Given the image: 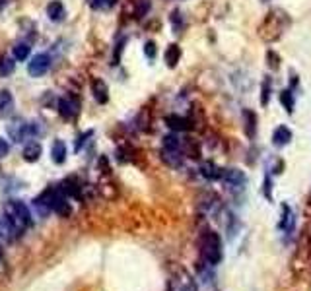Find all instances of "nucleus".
Segmentation results:
<instances>
[{
    "instance_id": "7",
    "label": "nucleus",
    "mask_w": 311,
    "mask_h": 291,
    "mask_svg": "<svg viewBox=\"0 0 311 291\" xmlns=\"http://www.w3.org/2000/svg\"><path fill=\"white\" fill-rule=\"evenodd\" d=\"M20 235V229L6 217V215H0V239H6V241H12Z\"/></svg>"
},
{
    "instance_id": "3",
    "label": "nucleus",
    "mask_w": 311,
    "mask_h": 291,
    "mask_svg": "<svg viewBox=\"0 0 311 291\" xmlns=\"http://www.w3.org/2000/svg\"><path fill=\"white\" fill-rule=\"evenodd\" d=\"M37 200L41 204H45L49 210L61 213V215H68V213H70V206H68V202H66V196H64L62 188H49Z\"/></svg>"
},
{
    "instance_id": "11",
    "label": "nucleus",
    "mask_w": 311,
    "mask_h": 291,
    "mask_svg": "<svg viewBox=\"0 0 311 291\" xmlns=\"http://www.w3.org/2000/svg\"><path fill=\"white\" fill-rule=\"evenodd\" d=\"M47 16H49L53 22H61V20L64 18V6H62V2H59V0L51 2V4L47 6Z\"/></svg>"
},
{
    "instance_id": "2",
    "label": "nucleus",
    "mask_w": 311,
    "mask_h": 291,
    "mask_svg": "<svg viewBox=\"0 0 311 291\" xmlns=\"http://www.w3.org/2000/svg\"><path fill=\"white\" fill-rule=\"evenodd\" d=\"M200 250L206 262L210 264H218L222 260V241L218 237V233L214 231H206L200 237Z\"/></svg>"
},
{
    "instance_id": "17",
    "label": "nucleus",
    "mask_w": 311,
    "mask_h": 291,
    "mask_svg": "<svg viewBox=\"0 0 311 291\" xmlns=\"http://www.w3.org/2000/svg\"><path fill=\"white\" fill-rule=\"evenodd\" d=\"M200 173H202V177H206V179H220L224 171H222L220 167H216L214 163L206 161V163L200 165Z\"/></svg>"
},
{
    "instance_id": "1",
    "label": "nucleus",
    "mask_w": 311,
    "mask_h": 291,
    "mask_svg": "<svg viewBox=\"0 0 311 291\" xmlns=\"http://www.w3.org/2000/svg\"><path fill=\"white\" fill-rule=\"evenodd\" d=\"M4 215H6L20 231L31 225V213H30L28 206H26L24 202H20V200H8V202L4 204Z\"/></svg>"
},
{
    "instance_id": "29",
    "label": "nucleus",
    "mask_w": 311,
    "mask_h": 291,
    "mask_svg": "<svg viewBox=\"0 0 311 291\" xmlns=\"http://www.w3.org/2000/svg\"><path fill=\"white\" fill-rule=\"evenodd\" d=\"M269 58H271L272 62H271V68H278V58L272 54V53H269Z\"/></svg>"
},
{
    "instance_id": "26",
    "label": "nucleus",
    "mask_w": 311,
    "mask_h": 291,
    "mask_svg": "<svg viewBox=\"0 0 311 291\" xmlns=\"http://www.w3.org/2000/svg\"><path fill=\"white\" fill-rule=\"evenodd\" d=\"M90 2L93 8H111V6H115L117 0H90Z\"/></svg>"
},
{
    "instance_id": "5",
    "label": "nucleus",
    "mask_w": 311,
    "mask_h": 291,
    "mask_svg": "<svg viewBox=\"0 0 311 291\" xmlns=\"http://www.w3.org/2000/svg\"><path fill=\"white\" fill-rule=\"evenodd\" d=\"M171 291H196V286L187 272H179L171 282Z\"/></svg>"
},
{
    "instance_id": "25",
    "label": "nucleus",
    "mask_w": 311,
    "mask_h": 291,
    "mask_svg": "<svg viewBox=\"0 0 311 291\" xmlns=\"http://www.w3.org/2000/svg\"><path fill=\"white\" fill-rule=\"evenodd\" d=\"M269 97H271V80L267 78V80L263 82V89H261V103L267 105V103H269Z\"/></svg>"
},
{
    "instance_id": "21",
    "label": "nucleus",
    "mask_w": 311,
    "mask_h": 291,
    "mask_svg": "<svg viewBox=\"0 0 311 291\" xmlns=\"http://www.w3.org/2000/svg\"><path fill=\"white\" fill-rule=\"evenodd\" d=\"M163 159L173 167H179L181 165V156H179V150H163Z\"/></svg>"
},
{
    "instance_id": "23",
    "label": "nucleus",
    "mask_w": 311,
    "mask_h": 291,
    "mask_svg": "<svg viewBox=\"0 0 311 291\" xmlns=\"http://www.w3.org/2000/svg\"><path fill=\"white\" fill-rule=\"evenodd\" d=\"M280 103L284 105V109H286L288 113L294 111V97H292V91H290V89L280 91Z\"/></svg>"
},
{
    "instance_id": "4",
    "label": "nucleus",
    "mask_w": 311,
    "mask_h": 291,
    "mask_svg": "<svg viewBox=\"0 0 311 291\" xmlns=\"http://www.w3.org/2000/svg\"><path fill=\"white\" fill-rule=\"evenodd\" d=\"M51 68V56L49 54H35L30 62H28V72L33 76V78H41L43 74H47Z\"/></svg>"
},
{
    "instance_id": "14",
    "label": "nucleus",
    "mask_w": 311,
    "mask_h": 291,
    "mask_svg": "<svg viewBox=\"0 0 311 291\" xmlns=\"http://www.w3.org/2000/svg\"><path fill=\"white\" fill-rule=\"evenodd\" d=\"M22 156H24L26 161H37L39 156H41V146H39L37 142H30V144H26Z\"/></svg>"
},
{
    "instance_id": "9",
    "label": "nucleus",
    "mask_w": 311,
    "mask_h": 291,
    "mask_svg": "<svg viewBox=\"0 0 311 291\" xmlns=\"http://www.w3.org/2000/svg\"><path fill=\"white\" fill-rule=\"evenodd\" d=\"M92 93H93L97 103H105L109 99V89H107L103 80H93L92 82Z\"/></svg>"
},
{
    "instance_id": "13",
    "label": "nucleus",
    "mask_w": 311,
    "mask_h": 291,
    "mask_svg": "<svg viewBox=\"0 0 311 291\" xmlns=\"http://www.w3.org/2000/svg\"><path fill=\"white\" fill-rule=\"evenodd\" d=\"M51 156H53V161H55V163H64V159H66V146H64L62 140H57V142L53 144Z\"/></svg>"
},
{
    "instance_id": "24",
    "label": "nucleus",
    "mask_w": 311,
    "mask_h": 291,
    "mask_svg": "<svg viewBox=\"0 0 311 291\" xmlns=\"http://www.w3.org/2000/svg\"><path fill=\"white\" fill-rule=\"evenodd\" d=\"M181 142L177 140V136H165L163 138V150H179Z\"/></svg>"
},
{
    "instance_id": "15",
    "label": "nucleus",
    "mask_w": 311,
    "mask_h": 291,
    "mask_svg": "<svg viewBox=\"0 0 311 291\" xmlns=\"http://www.w3.org/2000/svg\"><path fill=\"white\" fill-rule=\"evenodd\" d=\"M165 123L169 128H173V130H191L193 125H191V121H187V119H181V117H175V115H171V117H167L165 119Z\"/></svg>"
},
{
    "instance_id": "19",
    "label": "nucleus",
    "mask_w": 311,
    "mask_h": 291,
    "mask_svg": "<svg viewBox=\"0 0 311 291\" xmlns=\"http://www.w3.org/2000/svg\"><path fill=\"white\" fill-rule=\"evenodd\" d=\"M30 53H31V47H30L28 43H16V45H14V58L26 60V58L30 56Z\"/></svg>"
},
{
    "instance_id": "27",
    "label": "nucleus",
    "mask_w": 311,
    "mask_h": 291,
    "mask_svg": "<svg viewBox=\"0 0 311 291\" xmlns=\"http://www.w3.org/2000/svg\"><path fill=\"white\" fill-rule=\"evenodd\" d=\"M144 54H146L150 60L156 56V43L154 41H148L146 45H144Z\"/></svg>"
},
{
    "instance_id": "10",
    "label": "nucleus",
    "mask_w": 311,
    "mask_h": 291,
    "mask_svg": "<svg viewBox=\"0 0 311 291\" xmlns=\"http://www.w3.org/2000/svg\"><path fill=\"white\" fill-rule=\"evenodd\" d=\"M14 107V97L8 89H0V117L8 115Z\"/></svg>"
},
{
    "instance_id": "6",
    "label": "nucleus",
    "mask_w": 311,
    "mask_h": 291,
    "mask_svg": "<svg viewBox=\"0 0 311 291\" xmlns=\"http://www.w3.org/2000/svg\"><path fill=\"white\" fill-rule=\"evenodd\" d=\"M78 101L76 99H72V97H62V99H59V113H61V117H64V119H74L78 115Z\"/></svg>"
},
{
    "instance_id": "18",
    "label": "nucleus",
    "mask_w": 311,
    "mask_h": 291,
    "mask_svg": "<svg viewBox=\"0 0 311 291\" xmlns=\"http://www.w3.org/2000/svg\"><path fill=\"white\" fill-rule=\"evenodd\" d=\"M294 221H296V215H294V212L288 208V206H284V217L280 219V229H284V231H292V227H294Z\"/></svg>"
},
{
    "instance_id": "30",
    "label": "nucleus",
    "mask_w": 311,
    "mask_h": 291,
    "mask_svg": "<svg viewBox=\"0 0 311 291\" xmlns=\"http://www.w3.org/2000/svg\"><path fill=\"white\" fill-rule=\"evenodd\" d=\"M0 252H2V249H0Z\"/></svg>"
},
{
    "instance_id": "22",
    "label": "nucleus",
    "mask_w": 311,
    "mask_h": 291,
    "mask_svg": "<svg viewBox=\"0 0 311 291\" xmlns=\"http://www.w3.org/2000/svg\"><path fill=\"white\" fill-rule=\"evenodd\" d=\"M14 68H16V62H14L10 56H0V74H2V76L12 74Z\"/></svg>"
},
{
    "instance_id": "8",
    "label": "nucleus",
    "mask_w": 311,
    "mask_h": 291,
    "mask_svg": "<svg viewBox=\"0 0 311 291\" xmlns=\"http://www.w3.org/2000/svg\"><path fill=\"white\" fill-rule=\"evenodd\" d=\"M222 179H224L226 185H230V186H241V185H245V175H243L239 169H226V171L222 173Z\"/></svg>"
},
{
    "instance_id": "20",
    "label": "nucleus",
    "mask_w": 311,
    "mask_h": 291,
    "mask_svg": "<svg viewBox=\"0 0 311 291\" xmlns=\"http://www.w3.org/2000/svg\"><path fill=\"white\" fill-rule=\"evenodd\" d=\"M243 117H245V130H247V134L255 136V128H257V117H255V113L253 111H245Z\"/></svg>"
},
{
    "instance_id": "28",
    "label": "nucleus",
    "mask_w": 311,
    "mask_h": 291,
    "mask_svg": "<svg viewBox=\"0 0 311 291\" xmlns=\"http://www.w3.org/2000/svg\"><path fill=\"white\" fill-rule=\"evenodd\" d=\"M8 150H10V146H8V142H6L4 138H0V158H4V156L8 154Z\"/></svg>"
},
{
    "instance_id": "12",
    "label": "nucleus",
    "mask_w": 311,
    "mask_h": 291,
    "mask_svg": "<svg viewBox=\"0 0 311 291\" xmlns=\"http://www.w3.org/2000/svg\"><path fill=\"white\" fill-rule=\"evenodd\" d=\"M290 140H292V132H290L286 126H278V128L274 130V136H272L274 146H286Z\"/></svg>"
},
{
    "instance_id": "16",
    "label": "nucleus",
    "mask_w": 311,
    "mask_h": 291,
    "mask_svg": "<svg viewBox=\"0 0 311 291\" xmlns=\"http://www.w3.org/2000/svg\"><path fill=\"white\" fill-rule=\"evenodd\" d=\"M179 58H181V49H179L177 45H169L167 51H165V62H167V66H169V68L177 66Z\"/></svg>"
}]
</instances>
